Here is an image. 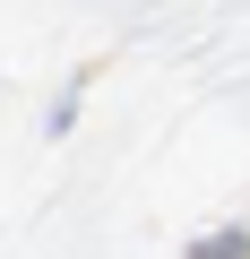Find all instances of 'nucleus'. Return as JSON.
<instances>
[{"mask_svg":"<svg viewBox=\"0 0 250 259\" xmlns=\"http://www.w3.org/2000/svg\"><path fill=\"white\" fill-rule=\"evenodd\" d=\"M190 259H250V233H241V225H233V233H207Z\"/></svg>","mask_w":250,"mask_h":259,"instance_id":"nucleus-1","label":"nucleus"}]
</instances>
